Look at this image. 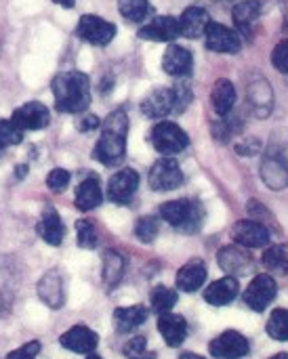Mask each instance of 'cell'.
Listing matches in <instances>:
<instances>
[{"label": "cell", "instance_id": "cell-4", "mask_svg": "<svg viewBox=\"0 0 288 359\" xmlns=\"http://www.w3.org/2000/svg\"><path fill=\"white\" fill-rule=\"evenodd\" d=\"M150 141L154 145L156 151H160L162 156H175V154H181L188 145H190V137L188 133L177 126L175 122H158L152 133H150Z\"/></svg>", "mask_w": 288, "mask_h": 359}, {"label": "cell", "instance_id": "cell-42", "mask_svg": "<svg viewBox=\"0 0 288 359\" xmlns=\"http://www.w3.org/2000/svg\"><path fill=\"white\" fill-rule=\"evenodd\" d=\"M53 2L59 4V6H65V8H72L76 4V0H53Z\"/></svg>", "mask_w": 288, "mask_h": 359}, {"label": "cell", "instance_id": "cell-9", "mask_svg": "<svg viewBox=\"0 0 288 359\" xmlns=\"http://www.w3.org/2000/svg\"><path fill=\"white\" fill-rule=\"evenodd\" d=\"M276 292H278L276 280H274L272 276L261 273V276H257V278L249 284V288L244 290V303H247L253 311L261 313V311H266V307L274 301Z\"/></svg>", "mask_w": 288, "mask_h": 359}, {"label": "cell", "instance_id": "cell-13", "mask_svg": "<svg viewBox=\"0 0 288 359\" xmlns=\"http://www.w3.org/2000/svg\"><path fill=\"white\" fill-rule=\"evenodd\" d=\"M61 347L72 351V353H82V355H89L97 349L99 345V337L89 328V326H72L65 334H61L59 339Z\"/></svg>", "mask_w": 288, "mask_h": 359}, {"label": "cell", "instance_id": "cell-34", "mask_svg": "<svg viewBox=\"0 0 288 359\" xmlns=\"http://www.w3.org/2000/svg\"><path fill=\"white\" fill-rule=\"evenodd\" d=\"M124 358L126 359H156V353L148 351V341L145 337H133L124 349H122Z\"/></svg>", "mask_w": 288, "mask_h": 359}, {"label": "cell", "instance_id": "cell-39", "mask_svg": "<svg viewBox=\"0 0 288 359\" xmlns=\"http://www.w3.org/2000/svg\"><path fill=\"white\" fill-rule=\"evenodd\" d=\"M272 63L278 72L288 74V40H282L276 44V48L272 50Z\"/></svg>", "mask_w": 288, "mask_h": 359}, {"label": "cell", "instance_id": "cell-31", "mask_svg": "<svg viewBox=\"0 0 288 359\" xmlns=\"http://www.w3.org/2000/svg\"><path fill=\"white\" fill-rule=\"evenodd\" d=\"M263 265L274 271L288 273V244H276L268 248L263 252Z\"/></svg>", "mask_w": 288, "mask_h": 359}, {"label": "cell", "instance_id": "cell-22", "mask_svg": "<svg viewBox=\"0 0 288 359\" xmlns=\"http://www.w3.org/2000/svg\"><path fill=\"white\" fill-rule=\"evenodd\" d=\"M38 236L51 244V246H59L65 238V227L61 223V217L57 215V210L53 206H46L42 217H40V223H38Z\"/></svg>", "mask_w": 288, "mask_h": 359}, {"label": "cell", "instance_id": "cell-21", "mask_svg": "<svg viewBox=\"0 0 288 359\" xmlns=\"http://www.w3.org/2000/svg\"><path fill=\"white\" fill-rule=\"evenodd\" d=\"M38 297L51 309H59L63 305V280L59 271L53 269L42 276V280L38 282Z\"/></svg>", "mask_w": 288, "mask_h": 359}, {"label": "cell", "instance_id": "cell-11", "mask_svg": "<svg viewBox=\"0 0 288 359\" xmlns=\"http://www.w3.org/2000/svg\"><path fill=\"white\" fill-rule=\"evenodd\" d=\"M139 187V175L133 168L118 170L107 183V198L114 204H129Z\"/></svg>", "mask_w": 288, "mask_h": 359}, {"label": "cell", "instance_id": "cell-14", "mask_svg": "<svg viewBox=\"0 0 288 359\" xmlns=\"http://www.w3.org/2000/svg\"><path fill=\"white\" fill-rule=\"evenodd\" d=\"M177 36H181L179 34V19L177 17H171V15L154 17L150 23H145L139 29V38L154 40V42H171Z\"/></svg>", "mask_w": 288, "mask_h": 359}, {"label": "cell", "instance_id": "cell-20", "mask_svg": "<svg viewBox=\"0 0 288 359\" xmlns=\"http://www.w3.org/2000/svg\"><path fill=\"white\" fill-rule=\"evenodd\" d=\"M240 292V284L236 278L228 276V278H221L217 282H213L207 290H204V301L209 305H215V307H223V305H230Z\"/></svg>", "mask_w": 288, "mask_h": 359}, {"label": "cell", "instance_id": "cell-43", "mask_svg": "<svg viewBox=\"0 0 288 359\" xmlns=\"http://www.w3.org/2000/svg\"><path fill=\"white\" fill-rule=\"evenodd\" d=\"M179 359H204L202 355H196V353H183Z\"/></svg>", "mask_w": 288, "mask_h": 359}, {"label": "cell", "instance_id": "cell-15", "mask_svg": "<svg viewBox=\"0 0 288 359\" xmlns=\"http://www.w3.org/2000/svg\"><path fill=\"white\" fill-rule=\"evenodd\" d=\"M217 259H219L221 269L228 271L232 278H234V276H244V273H249L251 267H253L251 255L247 252L244 246H238V244H234V246H223V248L219 250Z\"/></svg>", "mask_w": 288, "mask_h": 359}, {"label": "cell", "instance_id": "cell-16", "mask_svg": "<svg viewBox=\"0 0 288 359\" xmlns=\"http://www.w3.org/2000/svg\"><path fill=\"white\" fill-rule=\"evenodd\" d=\"M141 111L148 118H166L175 114V95L173 88H154L143 101Z\"/></svg>", "mask_w": 288, "mask_h": 359}, {"label": "cell", "instance_id": "cell-40", "mask_svg": "<svg viewBox=\"0 0 288 359\" xmlns=\"http://www.w3.org/2000/svg\"><path fill=\"white\" fill-rule=\"evenodd\" d=\"M38 353H40V343L32 341V343H25L23 347L15 349L13 353H8L6 359H36Z\"/></svg>", "mask_w": 288, "mask_h": 359}, {"label": "cell", "instance_id": "cell-3", "mask_svg": "<svg viewBox=\"0 0 288 359\" xmlns=\"http://www.w3.org/2000/svg\"><path fill=\"white\" fill-rule=\"evenodd\" d=\"M204 215L207 212L202 202L194 198L173 200L160 206V219H164L171 227H175L181 233H196L204 223Z\"/></svg>", "mask_w": 288, "mask_h": 359}, {"label": "cell", "instance_id": "cell-30", "mask_svg": "<svg viewBox=\"0 0 288 359\" xmlns=\"http://www.w3.org/2000/svg\"><path fill=\"white\" fill-rule=\"evenodd\" d=\"M150 303H152V309L158 316L166 313L177 305V292L173 288H166V286H156L152 290V294H150Z\"/></svg>", "mask_w": 288, "mask_h": 359}, {"label": "cell", "instance_id": "cell-29", "mask_svg": "<svg viewBox=\"0 0 288 359\" xmlns=\"http://www.w3.org/2000/svg\"><path fill=\"white\" fill-rule=\"evenodd\" d=\"M122 273H124V259L118 252L107 250L103 255V282L112 288L120 282Z\"/></svg>", "mask_w": 288, "mask_h": 359}, {"label": "cell", "instance_id": "cell-17", "mask_svg": "<svg viewBox=\"0 0 288 359\" xmlns=\"http://www.w3.org/2000/svg\"><path fill=\"white\" fill-rule=\"evenodd\" d=\"M192 67H194V57L188 48L183 46H169L164 57H162V69L169 74V76H175V78H188L192 74Z\"/></svg>", "mask_w": 288, "mask_h": 359}, {"label": "cell", "instance_id": "cell-24", "mask_svg": "<svg viewBox=\"0 0 288 359\" xmlns=\"http://www.w3.org/2000/svg\"><path fill=\"white\" fill-rule=\"evenodd\" d=\"M148 320V307L143 305H133V307H120L114 311V326L118 334H126L137 330L141 324Z\"/></svg>", "mask_w": 288, "mask_h": 359}, {"label": "cell", "instance_id": "cell-12", "mask_svg": "<svg viewBox=\"0 0 288 359\" xmlns=\"http://www.w3.org/2000/svg\"><path fill=\"white\" fill-rule=\"evenodd\" d=\"M232 238L244 248H266L270 244V231L257 221H238L232 227Z\"/></svg>", "mask_w": 288, "mask_h": 359}, {"label": "cell", "instance_id": "cell-41", "mask_svg": "<svg viewBox=\"0 0 288 359\" xmlns=\"http://www.w3.org/2000/svg\"><path fill=\"white\" fill-rule=\"evenodd\" d=\"M99 126H101V122H99V118L93 116V114H80V118H78V122H76V128H78L80 133H91V130H97Z\"/></svg>", "mask_w": 288, "mask_h": 359}, {"label": "cell", "instance_id": "cell-33", "mask_svg": "<svg viewBox=\"0 0 288 359\" xmlns=\"http://www.w3.org/2000/svg\"><path fill=\"white\" fill-rule=\"evenodd\" d=\"M158 231H160L158 217H141L135 225V236L143 244H152L158 238Z\"/></svg>", "mask_w": 288, "mask_h": 359}, {"label": "cell", "instance_id": "cell-8", "mask_svg": "<svg viewBox=\"0 0 288 359\" xmlns=\"http://www.w3.org/2000/svg\"><path fill=\"white\" fill-rule=\"evenodd\" d=\"M209 349H211V355L217 359H240L249 355L251 345H249V339L242 337L240 332L228 330L219 334L215 341H211Z\"/></svg>", "mask_w": 288, "mask_h": 359}, {"label": "cell", "instance_id": "cell-37", "mask_svg": "<svg viewBox=\"0 0 288 359\" xmlns=\"http://www.w3.org/2000/svg\"><path fill=\"white\" fill-rule=\"evenodd\" d=\"M21 141H23V133L11 120H0V147L19 145Z\"/></svg>", "mask_w": 288, "mask_h": 359}, {"label": "cell", "instance_id": "cell-2", "mask_svg": "<svg viewBox=\"0 0 288 359\" xmlns=\"http://www.w3.org/2000/svg\"><path fill=\"white\" fill-rule=\"evenodd\" d=\"M129 116L122 109L112 111L101 124V137L95 145L93 158L103 166H116L126 154Z\"/></svg>", "mask_w": 288, "mask_h": 359}, {"label": "cell", "instance_id": "cell-26", "mask_svg": "<svg viewBox=\"0 0 288 359\" xmlns=\"http://www.w3.org/2000/svg\"><path fill=\"white\" fill-rule=\"evenodd\" d=\"M232 17H234V25L242 34H249L253 29V25L257 23V19L261 17V2L259 0H242L234 6Z\"/></svg>", "mask_w": 288, "mask_h": 359}, {"label": "cell", "instance_id": "cell-28", "mask_svg": "<svg viewBox=\"0 0 288 359\" xmlns=\"http://www.w3.org/2000/svg\"><path fill=\"white\" fill-rule=\"evenodd\" d=\"M118 8H120V15L133 23H139L154 13L150 0H118Z\"/></svg>", "mask_w": 288, "mask_h": 359}, {"label": "cell", "instance_id": "cell-44", "mask_svg": "<svg viewBox=\"0 0 288 359\" xmlns=\"http://www.w3.org/2000/svg\"><path fill=\"white\" fill-rule=\"evenodd\" d=\"M270 359H288V353H278V355H274V358Z\"/></svg>", "mask_w": 288, "mask_h": 359}, {"label": "cell", "instance_id": "cell-1", "mask_svg": "<svg viewBox=\"0 0 288 359\" xmlns=\"http://www.w3.org/2000/svg\"><path fill=\"white\" fill-rule=\"evenodd\" d=\"M55 109L61 114H84L91 105V80L84 72L70 69L53 78Z\"/></svg>", "mask_w": 288, "mask_h": 359}, {"label": "cell", "instance_id": "cell-6", "mask_svg": "<svg viewBox=\"0 0 288 359\" xmlns=\"http://www.w3.org/2000/svg\"><path fill=\"white\" fill-rule=\"evenodd\" d=\"M183 170L179 168V164L173 158H162L158 160L148 175L150 187L154 191H173L177 187L183 185Z\"/></svg>", "mask_w": 288, "mask_h": 359}, {"label": "cell", "instance_id": "cell-10", "mask_svg": "<svg viewBox=\"0 0 288 359\" xmlns=\"http://www.w3.org/2000/svg\"><path fill=\"white\" fill-rule=\"evenodd\" d=\"M207 46L215 53H228V55H234L242 48V38L236 29L223 25V23H215L211 21L207 32Z\"/></svg>", "mask_w": 288, "mask_h": 359}, {"label": "cell", "instance_id": "cell-38", "mask_svg": "<svg viewBox=\"0 0 288 359\" xmlns=\"http://www.w3.org/2000/svg\"><path fill=\"white\" fill-rule=\"evenodd\" d=\"M46 185L53 191H63L70 185V172L63 168H53L46 177Z\"/></svg>", "mask_w": 288, "mask_h": 359}, {"label": "cell", "instance_id": "cell-23", "mask_svg": "<svg viewBox=\"0 0 288 359\" xmlns=\"http://www.w3.org/2000/svg\"><path fill=\"white\" fill-rule=\"evenodd\" d=\"M207 282V265L200 259H192L177 273V288L181 292H196Z\"/></svg>", "mask_w": 288, "mask_h": 359}, {"label": "cell", "instance_id": "cell-46", "mask_svg": "<svg viewBox=\"0 0 288 359\" xmlns=\"http://www.w3.org/2000/svg\"><path fill=\"white\" fill-rule=\"evenodd\" d=\"M215 2H221V0H215Z\"/></svg>", "mask_w": 288, "mask_h": 359}, {"label": "cell", "instance_id": "cell-7", "mask_svg": "<svg viewBox=\"0 0 288 359\" xmlns=\"http://www.w3.org/2000/svg\"><path fill=\"white\" fill-rule=\"evenodd\" d=\"M11 122L21 130H40V128H46L48 122H51V111L44 103L40 101H30V103H23L21 107H17L11 116Z\"/></svg>", "mask_w": 288, "mask_h": 359}, {"label": "cell", "instance_id": "cell-18", "mask_svg": "<svg viewBox=\"0 0 288 359\" xmlns=\"http://www.w3.org/2000/svg\"><path fill=\"white\" fill-rule=\"evenodd\" d=\"M211 23V17L207 13V8L202 6H188L181 17H179V34L194 40V38H200L204 36L207 27Z\"/></svg>", "mask_w": 288, "mask_h": 359}, {"label": "cell", "instance_id": "cell-32", "mask_svg": "<svg viewBox=\"0 0 288 359\" xmlns=\"http://www.w3.org/2000/svg\"><path fill=\"white\" fill-rule=\"evenodd\" d=\"M266 330H268L270 339H274V341H280V343L288 341V309H276L270 316Z\"/></svg>", "mask_w": 288, "mask_h": 359}, {"label": "cell", "instance_id": "cell-19", "mask_svg": "<svg viewBox=\"0 0 288 359\" xmlns=\"http://www.w3.org/2000/svg\"><path fill=\"white\" fill-rule=\"evenodd\" d=\"M158 330L169 347H179L188 337V322L183 316L166 311L158 316Z\"/></svg>", "mask_w": 288, "mask_h": 359}, {"label": "cell", "instance_id": "cell-45", "mask_svg": "<svg viewBox=\"0 0 288 359\" xmlns=\"http://www.w3.org/2000/svg\"><path fill=\"white\" fill-rule=\"evenodd\" d=\"M86 359H101V358H99V355H95V353H89V358Z\"/></svg>", "mask_w": 288, "mask_h": 359}, {"label": "cell", "instance_id": "cell-36", "mask_svg": "<svg viewBox=\"0 0 288 359\" xmlns=\"http://www.w3.org/2000/svg\"><path fill=\"white\" fill-rule=\"evenodd\" d=\"M173 88V95H175V114H183L188 109V105L192 103V88L188 84V80H177Z\"/></svg>", "mask_w": 288, "mask_h": 359}, {"label": "cell", "instance_id": "cell-25", "mask_svg": "<svg viewBox=\"0 0 288 359\" xmlns=\"http://www.w3.org/2000/svg\"><path fill=\"white\" fill-rule=\"evenodd\" d=\"M211 103H213V109L217 116L225 118L230 116V111L234 109V103H236V88L230 80L221 78L215 82L213 86V93H211Z\"/></svg>", "mask_w": 288, "mask_h": 359}, {"label": "cell", "instance_id": "cell-27", "mask_svg": "<svg viewBox=\"0 0 288 359\" xmlns=\"http://www.w3.org/2000/svg\"><path fill=\"white\" fill-rule=\"evenodd\" d=\"M103 196H101V185L97 179H84L78 187H76V208L82 212H89L93 208H97L101 204Z\"/></svg>", "mask_w": 288, "mask_h": 359}, {"label": "cell", "instance_id": "cell-5", "mask_svg": "<svg viewBox=\"0 0 288 359\" xmlns=\"http://www.w3.org/2000/svg\"><path fill=\"white\" fill-rule=\"evenodd\" d=\"M76 34L93 46H107L116 36V25L97 15H82L78 19Z\"/></svg>", "mask_w": 288, "mask_h": 359}, {"label": "cell", "instance_id": "cell-35", "mask_svg": "<svg viewBox=\"0 0 288 359\" xmlns=\"http://www.w3.org/2000/svg\"><path fill=\"white\" fill-rule=\"evenodd\" d=\"M76 231H78V246L80 248L93 250L97 246V229H95V225L91 221L80 219L76 223Z\"/></svg>", "mask_w": 288, "mask_h": 359}]
</instances>
